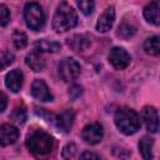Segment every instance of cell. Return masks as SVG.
<instances>
[{"mask_svg":"<svg viewBox=\"0 0 160 160\" xmlns=\"http://www.w3.org/2000/svg\"><path fill=\"white\" fill-rule=\"evenodd\" d=\"M78 24V15L75 10L68 4L61 2L52 16V29L56 32H64L70 29H72Z\"/></svg>","mask_w":160,"mask_h":160,"instance_id":"1","label":"cell"},{"mask_svg":"<svg viewBox=\"0 0 160 160\" xmlns=\"http://www.w3.org/2000/svg\"><path fill=\"white\" fill-rule=\"evenodd\" d=\"M115 125L125 135H132L140 129V118L130 108H121L115 114Z\"/></svg>","mask_w":160,"mask_h":160,"instance_id":"2","label":"cell"},{"mask_svg":"<svg viewBox=\"0 0 160 160\" xmlns=\"http://www.w3.org/2000/svg\"><path fill=\"white\" fill-rule=\"evenodd\" d=\"M26 146L30 150V152H32L34 155H46L49 154L52 148H54V141L52 138L46 134L45 131L38 130L34 131L26 140Z\"/></svg>","mask_w":160,"mask_h":160,"instance_id":"3","label":"cell"},{"mask_svg":"<svg viewBox=\"0 0 160 160\" xmlns=\"http://www.w3.org/2000/svg\"><path fill=\"white\" fill-rule=\"evenodd\" d=\"M24 19L31 30L39 31L45 24V15L38 2H28L24 9Z\"/></svg>","mask_w":160,"mask_h":160,"instance_id":"4","label":"cell"},{"mask_svg":"<svg viewBox=\"0 0 160 160\" xmlns=\"http://www.w3.org/2000/svg\"><path fill=\"white\" fill-rule=\"evenodd\" d=\"M59 75L66 82H70V81L75 80L80 75L79 62L72 58H65L59 64Z\"/></svg>","mask_w":160,"mask_h":160,"instance_id":"5","label":"cell"},{"mask_svg":"<svg viewBox=\"0 0 160 160\" xmlns=\"http://www.w3.org/2000/svg\"><path fill=\"white\" fill-rule=\"evenodd\" d=\"M109 61L115 69L122 70L129 66V64L131 61V56L125 49L115 46L109 52Z\"/></svg>","mask_w":160,"mask_h":160,"instance_id":"6","label":"cell"},{"mask_svg":"<svg viewBox=\"0 0 160 160\" xmlns=\"http://www.w3.org/2000/svg\"><path fill=\"white\" fill-rule=\"evenodd\" d=\"M81 136H82V140L86 144H90V145L99 144L102 140V136H104L102 126L98 122L89 124L84 128V130L81 132Z\"/></svg>","mask_w":160,"mask_h":160,"instance_id":"7","label":"cell"},{"mask_svg":"<svg viewBox=\"0 0 160 160\" xmlns=\"http://www.w3.org/2000/svg\"><path fill=\"white\" fill-rule=\"evenodd\" d=\"M114 21H115V8L114 6H109L99 16L98 22H96V30L99 32H106L112 28Z\"/></svg>","mask_w":160,"mask_h":160,"instance_id":"8","label":"cell"},{"mask_svg":"<svg viewBox=\"0 0 160 160\" xmlns=\"http://www.w3.org/2000/svg\"><path fill=\"white\" fill-rule=\"evenodd\" d=\"M31 95L39 100V101H52V95L48 88V85L40 80V79H36L32 81L31 84Z\"/></svg>","mask_w":160,"mask_h":160,"instance_id":"9","label":"cell"},{"mask_svg":"<svg viewBox=\"0 0 160 160\" xmlns=\"http://www.w3.org/2000/svg\"><path fill=\"white\" fill-rule=\"evenodd\" d=\"M141 114H142V120L146 129L150 132H156L159 129V116H158L156 109L152 106H145Z\"/></svg>","mask_w":160,"mask_h":160,"instance_id":"10","label":"cell"},{"mask_svg":"<svg viewBox=\"0 0 160 160\" xmlns=\"http://www.w3.org/2000/svg\"><path fill=\"white\" fill-rule=\"evenodd\" d=\"M19 138V130L10 124H4L0 126V145L8 146L14 144Z\"/></svg>","mask_w":160,"mask_h":160,"instance_id":"11","label":"cell"},{"mask_svg":"<svg viewBox=\"0 0 160 160\" xmlns=\"http://www.w3.org/2000/svg\"><path fill=\"white\" fill-rule=\"evenodd\" d=\"M24 82V75L21 72V70L19 69H14L10 72H8L6 78H5V85L9 90H11L12 92H18Z\"/></svg>","mask_w":160,"mask_h":160,"instance_id":"12","label":"cell"},{"mask_svg":"<svg viewBox=\"0 0 160 160\" xmlns=\"http://www.w3.org/2000/svg\"><path fill=\"white\" fill-rule=\"evenodd\" d=\"M25 61H26V65L34 70V71H41L45 69V59L41 54V51H39L38 49H34L32 51H30L26 58H25Z\"/></svg>","mask_w":160,"mask_h":160,"instance_id":"13","label":"cell"},{"mask_svg":"<svg viewBox=\"0 0 160 160\" xmlns=\"http://www.w3.org/2000/svg\"><path fill=\"white\" fill-rule=\"evenodd\" d=\"M66 42H68L69 48H71L74 51H82L90 46L91 39L85 34H76V35H72L71 38H69Z\"/></svg>","mask_w":160,"mask_h":160,"instance_id":"14","label":"cell"},{"mask_svg":"<svg viewBox=\"0 0 160 160\" xmlns=\"http://www.w3.org/2000/svg\"><path fill=\"white\" fill-rule=\"evenodd\" d=\"M75 112L72 110H65L56 118V126L62 132H69L74 125Z\"/></svg>","mask_w":160,"mask_h":160,"instance_id":"15","label":"cell"},{"mask_svg":"<svg viewBox=\"0 0 160 160\" xmlns=\"http://www.w3.org/2000/svg\"><path fill=\"white\" fill-rule=\"evenodd\" d=\"M144 18L149 22H151L154 25H159L160 18H159V4H158V1H152V2L148 4L144 8Z\"/></svg>","mask_w":160,"mask_h":160,"instance_id":"16","label":"cell"},{"mask_svg":"<svg viewBox=\"0 0 160 160\" xmlns=\"http://www.w3.org/2000/svg\"><path fill=\"white\" fill-rule=\"evenodd\" d=\"M36 49L41 52H56L61 49V45L56 41H50V40H46V39H42V40H39L36 41Z\"/></svg>","mask_w":160,"mask_h":160,"instance_id":"17","label":"cell"},{"mask_svg":"<svg viewBox=\"0 0 160 160\" xmlns=\"http://www.w3.org/2000/svg\"><path fill=\"white\" fill-rule=\"evenodd\" d=\"M152 139L149 136H142L139 141V149L144 159H151L152 158Z\"/></svg>","mask_w":160,"mask_h":160,"instance_id":"18","label":"cell"},{"mask_svg":"<svg viewBox=\"0 0 160 160\" xmlns=\"http://www.w3.org/2000/svg\"><path fill=\"white\" fill-rule=\"evenodd\" d=\"M144 50L146 54L150 55H159L160 48H159V36H151L145 40L144 42Z\"/></svg>","mask_w":160,"mask_h":160,"instance_id":"19","label":"cell"},{"mask_svg":"<svg viewBox=\"0 0 160 160\" xmlns=\"http://www.w3.org/2000/svg\"><path fill=\"white\" fill-rule=\"evenodd\" d=\"M136 31V28L128 21H122L118 29V36L122 38V39H129L130 36H132Z\"/></svg>","mask_w":160,"mask_h":160,"instance_id":"20","label":"cell"},{"mask_svg":"<svg viewBox=\"0 0 160 160\" xmlns=\"http://www.w3.org/2000/svg\"><path fill=\"white\" fill-rule=\"evenodd\" d=\"M12 42H14V46L16 49H24L26 45H28V36L24 31L21 30H15L12 32Z\"/></svg>","mask_w":160,"mask_h":160,"instance_id":"21","label":"cell"},{"mask_svg":"<svg viewBox=\"0 0 160 160\" xmlns=\"http://www.w3.org/2000/svg\"><path fill=\"white\" fill-rule=\"evenodd\" d=\"M76 4L80 9V11L84 15H90L92 14L94 9H95V4L94 0H76Z\"/></svg>","mask_w":160,"mask_h":160,"instance_id":"22","label":"cell"},{"mask_svg":"<svg viewBox=\"0 0 160 160\" xmlns=\"http://www.w3.org/2000/svg\"><path fill=\"white\" fill-rule=\"evenodd\" d=\"M14 54L8 51V50H4L0 52V71L6 69L9 65H11L14 62Z\"/></svg>","mask_w":160,"mask_h":160,"instance_id":"23","label":"cell"},{"mask_svg":"<svg viewBox=\"0 0 160 160\" xmlns=\"http://www.w3.org/2000/svg\"><path fill=\"white\" fill-rule=\"evenodd\" d=\"M11 119L18 124H24L26 120V111L24 108H16L11 114Z\"/></svg>","mask_w":160,"mask_h":160,"instance_id":"24","label":"cell"},{"mask_svg":"<svg viewBox=\"0 0 160 160\" xmlns=\"http://www.w3.org/2000/svg\"><path fill=\"white\" fill-rule=\"evenodd\" d=\"M10 21V11L6 5H0V26H6Z\"/></svg>","mask_w":160,"mask_h":160,"instance_id":"25","label":"cell"},{"mask_svg":"<svg viewBox=\"0 0 160 160\" xmlns=\"http://www.w3.org/2000/svg\"><path fill=\"white\" fill-rule=\"evenodd\" d=\"M75 154H76L75 144H68L62 150V158H65V159H71L75 156Z\"/></svg>","mask_w":160,"mask_h":160,"instance_id":"26","label":"cell"},{"mask_svg":"<svg viewBox=\"0 0 160 160\" xmlns=\"http://www.w3.org/2000/svg\"><path fill=\"white\" fill-rule=\"evenodd\" d=\"M82 95V88L79 85H72L69 89V96L71 100H76L78 98H80Z\"/></svg>","mask_w":160,"mask_h":160,"instance_id":"27","label":"cell"},{"mask_svg":"<svg viewBox=\"0 0 160 160\" xmlns=\"http://www.w3.org/2000/svg\"><path fill=\"white\" fill-rule=\"evenodd\" d=\"M8 106V98L4 92L0 91V112H2Z\"/></svg>","mask_w":160,"mask_h":160,"instance_id":"28","label":"cell"},{"mask_svg":"<svg viewBox=\"0 0 160 160\" xmlns=\"http://www.w3.org/2000/svg\"><path fill=\"white\" fill-rule=\"evenodd\" d=\"M86 158L99 159V158H100V155H98V154H94V152H89V151H86V152H84V154L81 155V159H86Z\"/></svg>","mask_w":160,"mask_h":160,"instance_id":"29","label":"cell"}]
</instances>
